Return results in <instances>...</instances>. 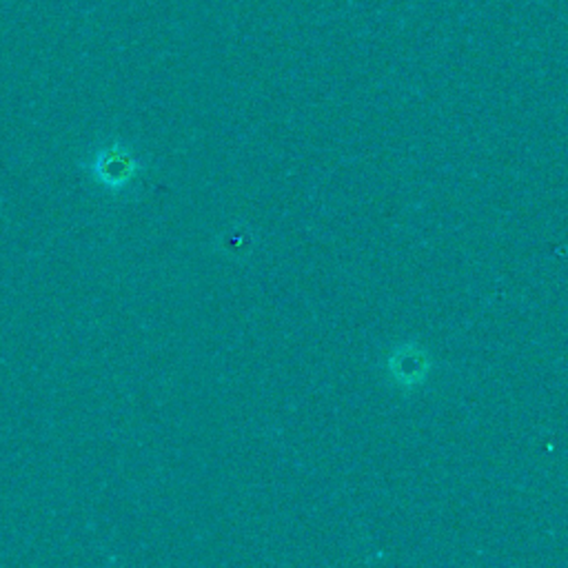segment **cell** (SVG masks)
<instances>
[{"label":"cell","instance_id":"6da1fadb","mask_svg":"<svg viewBox=\"0 0 568 568\" xmlns=\"http://www.w3.org/2000/svg\"><path fill=\"white\" fill-rule=\"evenodd\" d=\"M80 167L99 184L110 189V192H125L134 182V178L145 169V164L134 156V151L121 140L99 147L80 162Z\"/></svg>","mask_w":568,"mask_h":568},{"label":"cell","instance_id":"7a4b0ae2","mask_svg":"<svg viewBox=\"0 0 568 568\" xmlns=\"http://www.w3.org/2000/svg\"><path fill=\"white\" fill-rule=\"evenodd\" d=\"M389 373L394 380L405 387V389H413L418 385H422L427 380L429 375V360L427 355L420 351H416L411 344H407L400 351H396L391 357H389Z\"/></svg>","mask_w":568,"mask_h":568}]
</instances>
